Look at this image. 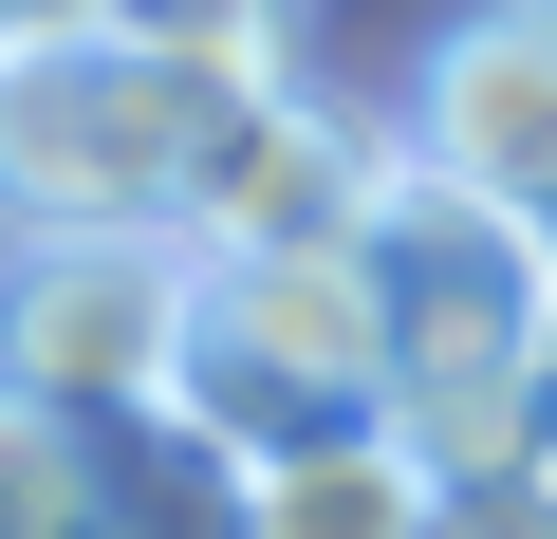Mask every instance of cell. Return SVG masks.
Instances as JSON below:
<instances>
[{"mask_svg": "<svg viewBox=\"0 0 557 539\" xmlns=\"http://www.w3.org/2000/svg\"><path fill=\"white\" fill-rule=\"evenodd\" d=\"M409 168L465 186V205H520L557 223V20H520V0H465V20L409 57Z\"/></svg>", "mask_w": 557, "mask_h": 539, "instance_id": "cell-6", "label": "cell"}, {"mask_svg": "<svg viewBox=\"0 0 557 539\" xmlns=\"http://www.w3.org/2000/svg\"><path fill=\"white\" fill-rule=\"evenodd\" d=\"M186 298H205V242H0V391H38L75 428H168L186 372Z\"/></svg>", "mask_w": 557, "mask_h": 539, "instance_id": "cell-4", "label": "cell"}, {"mask_svg": "<svg viewBox=\"0 0 557 539\" xmlns=\"http://www.w3.org/2000/svg\"><path fill=\"white\" fill-rule=\"evenodd\" d=\"M242 75L149 57L131 20L94 38H0V242H186V186L223 149Z\"/></svg>", "mask_w": 557, "mask_h": 539, "instance_id": "cell-2", "label": "cell"}, {"mask_svg": "<svg viewBox=\"0 0 557 539\" xmlns=\"http://www.w3.org/2000/svg\"><path fill=\"white\" fill-rule=\"evenodd\" d=\"M409 186H428V168H409V112H372V94H335V75H278V94L223 112V149H205V186H186V242H205V260L372 242Z\"/></svg>", "mask_w": 557, "mask_h": 539, "instance_id": "cell-5", "label": "cell"}, {"mask_svg": "<svg viewBox=\"0 0 557 539\" xmlns=\"http://www.w3.org/2000/svg\"><path fill=\"white\" fill-rule=\"evenodd\" d=\"M168 428H186L223 483H242V465H298V446H335V428H391V280H372V242L205 260Z\"/></svg>", "mask_w": 557, "mask_h": 539, "instance_id": "cell-3", "label": "cell"}, {"mask_svg": "<svg viewBox=\"0 0 557 539\" xmlns=\"http://www.w3.org/2000/svg\"><path fill=\"white\" fill-rule=\"evenodd\" d=\"M131 38H149V57H205V75H242V94H278L298 38H317V0H131Z\"/></svg>", "mask_w": 557, "mask_h": 539, "instance_id": "cell-9", "label": "cell"}, {"mask_svg": "<svg viewBox=\"0 0 557 539\" xmlns=\"http://www.w3.org/2000/svg\"><path fill=\"white\" fill-rule=\"evenodd\" d=\"M539 446H557V372H539Z\"/></svg>", "mask_w": 557, "mask_h": 539, "instance_id": "cell-12", "label": "cell"}, {"mask_svg": "<svg viewBox=\"0 0 557 539\" xmlns=\"http://www.w3.org/2000/svg\"><path fill=\"white\" fill-rule=\"evenodd\" d=\"M94 20H131V0H0V38H94Z\"/></svg>", "mask_w": 557, "mask_h": 539, "instance_id": "cell-11", "label": "cell"}, {"mask_svg": "<svg viewBox=\"0 0 557 539\" xmlns=\"http://www.w3.org/2000/svg\"><path fill=\"white\" fill-rule=\"evenodd\" d=\"M0 539H112V428L0 391Z\"/></svg>", "mask_w": 557, "mask_h": 539, "instance_id": "cell-8", "label": "cell"}, {"mask_svg": "<svg viewBox=\"0 0 557 539\" xmlns=\"http://www.w3.org/2000/svg\"><path fill=\"white\" fill-rule=\"evenodd\" d=\"M520 20H557V0H520Z\"/></svg>", "mask_w": 557, "mask_h": 539, "instance_id": "cell-13", "label": "cell"}, {"mask_svg": "<svg viewBox=\"0 0 557 539\" xmlns=\"http://www.w3.org/2000/svg\"><path fill=\"white\" fill-rule=\"evenodd\" d=\"M372 280H391V428L428 483H483V465H557L539 446V372H557V223L520 205H465V186H409L372 223Z\"/></svg>", "mask_w": 557, "mask_h": 539, "instance_id": "cell-1", "label": "cell"}, {"mask_svg": "<svg viewBox=\"0 0 557 539\" xmlns=\"http://www.w3.org/2000/svg\"><path fill=\"white\" fill-rule=\"evenodd\" d=\"M242 539H428L409 428H335V446H298V465H242Z\"/></svg>", "mask_w": 557, "mask_h": 539, "instance_id": "cell-7", "label": "cell"}, {"mask_svg": "<svg viewBox=\"0 0 557 539\" xmlns=\"http://www.w3.org/2000/svg\"><path fill=\"white\" fill-rule=\"evenodd\" d=\"M428 539H557V465H483V483H428Z\"/></svg>", "mask_w": 557, "mask_h": 539, "instance_id": "cell-10", "label": "cell"}]
</instances>
